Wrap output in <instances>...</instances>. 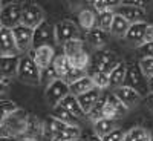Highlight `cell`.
Segmentation results:
<instances>
[{
    "mask_svg": "<svg viewBox=\"0 0 153 141\" xmlns=\"http://www.w3.org/2000/svg\"><path fill=\"white\" fill-rule=\"evenodd\" d=\"M11 83V78H6V77H2V92H5V87H8Z\"/></svg>",
    "mask_w": 153,
    "mask_h": 141,
    "instance_id": "46",
    "label": "cell"
},
{
    "mask_svg": "<svg viewBox=\"0 0 153 141\" xmlns=\"http://www.w3.org/2000/svg\"><path fill=\"white\" fill-rule=\"evenodd\" d=\"M45 22V12L37 3H25L22 12V25L31 29H37Z\"/></svg>",
    "mask_w": 153,
    "mask_h": 141,
    "instance_id": "5",
    "label": "cell"
},
{
    "mask_svg": "<svg viewBox=\"0 0 153 141\" xmlns=\"http://www.w3.org/2000/svg\"><path fill=\"white\" fill-rule=\"evenodd\" d=\"M124 141H149V131L141 126L132 127L129 132H126Z\"/></svg>",
    "mask_w": 153,
    "mask_h": 141,
    "instance_id": "29",
    "label": "cell"
},
{
    "mask_svg": "<svg viewBox=\"0 0 153 141\" xmlns=\"http://www.w3.org/2000/svg\"><path fill=\"white\" fill-rule=\"evenodd\" d=\"M138 52L143 57H152L153 58V43H144L141 48H138Z\"/></svg>",
    "mask_w": 153,
    "mask_h": 141,
    "instance_id": "41",
    "label": "cell"
},
{
    "mask_svg": "<svg viewBox=\"0 0 153 141\" xmlns=\"http://www.w3.org/2000/svg\"><path fill=\"white\" fill-rule=\"evenodd\" d=\"M104 103H106V98H104V100H103V98H100V101L92 107V110L87 113L89 120L98 121V120H101V118H104V115H103V112H104Z\"/></svg>",
    "mask_w": 153,
    "mask_h": 141,
    "instance_id": "37",
    "label": "cell"
},
{
    "mask_svg": "<svg viewBox=\"0 0 153 141\" xmlns=\"http://www.w3.org/2000/svg\"><path fill=\"white\" fill-rule=\"evenodd\" d=\"M52 65L60 77V80H63L65 77L68 75V72L72 69V65H71V60L65 55V54H61V55H57L52 61Z\"/></svg>",
    "mask_w": 153,
    "mask_h": 141,
    "instance_id": "27",
    "label": "cell"
},
{
    "mask_svg": "<svg viewBox=\"0 0 153 141\" xmlns=\"http://www.w3.org/2000/svg\"><path fill=\"white\" fill-rule=\"evenodd\" d=\"M97 14L92 11V9H83L78 16V20H80V26L84 29V31H91L94 28H97Z\"/></svg>",
    "mask_w": 153,
    "mask_h": 141,
    "instance_id": "26",
    "label": "cell"
},
{
    "mask_svg": "<svg viewBox=\"0 0 153 141\" xmlns=\"http://www.w3.org/2000/svg\"><path fill=\"white\" fill-rule=\"evenodd\" d=\"M149 141H153V129L149 131Z\"/></svg>",
    "mask_w": 153,
    "mask_h": 141,
    "instance_id": "49",
    "label": "cell"
},
{
    "mask_svg": "<svg viewBox=\"0 0 153 141\" xmlns=\"http://www.w3.org/2000/svg\"><path fill=\"white\" fill-rule=\"evenodd\" d=\"M86 42L91 45L92 48H97L98 51L101 48H104L109 43V32L101 31L100 28H94L91 31H87L86 34Z\"/></svg>",
    "mask_w": 153,
    "mask_h": 141,
    "instance_id": "19",
    "label": "cell"
},
{
    "mask_svg": "<svg viewBox=\"0 0 153 141\" xmlns=\"http://www.w3.org/2000/svg\"><path fill=\"white\" fill-rule=\"evenodd\" d=\"M60 106H63L66 110H69L74 117H76L78 120H84V118L87 117V115L83 112L80 103H78V98H76L75 95H72V94H68L65 98H63V100L60 101Z\"/></svg>",
    "mask_w": 153,
    "mask_h": 141,
    "instance_id": "20",
    "label": "cell"
},
{
    "mask_svg": "<svg viewBox=\"0 0 153 141\" xmlns=\"http://www.w3.org/2000/svg\"><path fill=\"white\" fill-rule=\"evenodd\" d=\"M57 80H60V77H58V74H57L54 65H51V66H48L45 71H42V84H45L46 87H48L49 84H52L54 81H57Z\"/></svg>",
    "mask_w": 153,
    "mask_h": 141,
    "instance_id": "36",
    "label": "cell"
},
{
    "mask_svg": "<svg viewBox=\"0 0 153 141\" xmlns=\"http://www.w3.org/2000/svg\"><path fill=\"white\" fill-rule=\"evenodd\" d=\"M115 120H107V118H101L98 121H94V135L103 138L107 134H110L115 129Z\"/></svg>",
    "mask_w": 153,
    "mask_h": 141,
    "instance_id": "25",
    "label": "cell"
},
{
    "mask_svg": "<svg viewBox=\"0 0 153 141\" xmlns=\"http://www.w3.org/2000/svg\"><path fill=\"white\" fill-rule=\"evenodd\" d=\"M113 17H115V11H106L101 12L97 17V28H100L101 31L109 32L110 34V28L113 23Z\"/></svg>",
    "mask_w": 153,
    "mask_h": 141,
    "instance_id": "28",
    "label": "cell"
},
{
    "mask_svg": "<svg viewBox=\"0 0 153 141\" xmlns=\"http://www.w3.org/2000/svg\"><path fill=\"white\" fill-rule=\"evenodd\" d=\"M124 135H126V132L121 129V127H115L110 134H107L101 140L103 141H124Z\"/></svg>",
    "mask_w": 153,
    "mask_h": 141,
    "instance_id": "40",
    "label": "cell"
},
{
    "mask_svg": "<svg viewBox=\"0 0 153 141\" xmlns=\"http://www.w3.org/2000/svg\"><path fill=\"white\" fill-rule=\"evenodd\" d=\"M92 5L98 14H101L106 11H115L121 5V2H118V0H95V2H92Z\"/></svg>",
    "mask_w": 153,
    "mask_h": 141,
    "instance_id": "32",
    "label": "cell"
},
{
    "mask_svg": "<svg viewBox=\"0 0 153 141\" xmlns=\"http://www.w3.org/2000/svg\"><path fill=\"white\" fill-rule=\"evenodd\" d=\"M124 5H130V6H138V8H144V2H139V0H124Z\"/></svg>",
    "mask_w": 153,
    "mask_h": 141,
    "instance_id": "44",
    "label": "cell"
},
{
    "mask_svg": "<svg viewBox=\"0 0 153 141\" xmlns=\"http://www.w3.org/2000/svg\"><path fill=\"white\" fill-rule=\"evenodd\" d=\"M147 86L150 89V92H153V77H150V78L147 80Z\"/></svg>",
    "mask_w": 153,
    "mask_h": 141,
    "instance_id": "48",
    "label": "cell"
},
{
    "mask_svg": "<svg viewBox=\"0 0 153 141\" xmlns=\"http://www.w3.org/2000/svg\"><path fill=\"white\" fill-rule=\"evenodd\" d=\"M86 75H89L87 71H83V69H78V68H74V66H72V69L68 72V75L65 77V78H63V81H65V83L69 86V84L75 83L76 80L83 78V77H86Z\"/></svg>",
    "mask_w": 153,
    "mask_h": 141,
    "instance_id": "38",
    "label": "cell"
},
{
    "mask_svg": "<svg viewBox=\"0 0 153 141\" xmlns=\"http://www.w3.org/2000/svg\"><path fill=\"white\" fill-rule=\"evenodd\" d=\"M55 42V31L54 26L45 20L37 29H34V42H32V49L42 48V46H52Z\"/></svg>",
    "mask_w": 153,
    "mask_h": 141,
    "instance_id": "7",
    "label": "cell"
},
{
    "mask_svg": "<svg viewBox=\"0 0 153 141\" xmlns=\"http://www.w3.org/2000/svg\"><path fill=\"white\" fill-rule=\"evenodd\" d=\"M120 61V58L117 57V54L112 51H106V49H100L91 57V66L92 71H101V72H107L110 74V71L117 66V63Z\"/></svg>",
    "mask_w": 153,
    "mask_h": 141,
    "instance_id": "4",
    "label": "cell"
},
{
    "mask_svg": "<svg viewBox=\"0 0 153 141\" xmlns=\"http://www.w3.org/2000/svg\"><path fill=\"white\" fill-rule=\"evenodd\" d=\"M69 60H71V65L74 68H78V69H83V71H86L89 66H91V55H89L86 51L71 57Z\"/></svg>",
    "mask_w": 153,
    "mask_h": 141,
    "instance_id": "33",
    "label": "cell"
},
{
    "mask_svg": "<svg viewBox=\"0 0 153 141\" xmlns=\"http://www.w3.org/2000/svg\"><path fill=\"white\" fill-rule=\"evenodd\" d=\"M22 12H23V5L12 2L8 5L2 6V12H0V23L2 28L8 29H16L17 26L22 25Z\"/></svg>",
    "mask_w": 153,
    "mask_h": 141,
    "instance_id": "3",
    "label": "cell"
},
{
    "mask_svg": "<svg viewBox=\"0 0 153 141\" xmlns=\"http://www.w3.org/2000/svg\"><path fill=\"white\" fill-rule=\"evenodd\" d=\"M32 57H34V60L37 63V66L42 71H45L48 66L52 65V61L55 58L54 48L52 46H42V48L32 49Z\"/></svg>",
    "mask_w": 153,
    "mask_h": 141,
    "instance_id": "15",
    "label": "cell"
},
{
    "mask_svg": "<svg viewBox=\"0 0 153 141\" xmlns=\"http://www.w3.org/2000/svg\"><path fill=\"white\" fill-rule=\"evenodd\" d=\"M19 110V106L14 103V101H11V100H2L0 101V121H3L5 118H8L9 115H12L14 112H17Z\"/></svg>",
    "mask_w": 153,
    "mask_h": 141,
    "instance_id": "35",
    "label": "cell"
},
{
    "mask_svg": "<svg viewBox=\"0 0 153 141\" xmlns=\"http://www.w3.org/2000/svg\"><path fill=\"white\" fill-rule=\"evenodd\" d=\"M91 77H92V80H94V84H95V87L101 89V91L110 86V78H109V74H107V72H101V71H92Z\"/></svg>",
    "mask_w": 153,
    "mask_h": 141,
    "instance_id": "34",
    "label": "cell"
},
{
    "mask_svg": "<svg viewBox=\"0 0 153 141\" xmlns=\"http://www.w3.org/2000/svg\"><path fill=\"white\" fill-rule=\"evenodd\" d=\"M147 25H149V23H146V22L130 25L129 31H127V34H126V37H124L126 42H127V45H130V46H133V48H136V49L141 48V46L144 45V35H146Z\"/></svg>",
    "mask_w": 153,
    "mask_h": 141,
    "instance_id": "14",
    "label": "cell"
},
{
    "mask_svg": "<svg viewBox=\"0 0 153 141\" xmlns=\"http://www.w3.org/2000/svg\"><path fill=\"white\" fill-rule=\"evenodd\" d=\"M94 87H95V84H94L92 77H91V75H86V77H83V78L76 80L75 83L69 84V92H71L72 95H75V97H78V95H81V94H84V92L92 91Z\"/></svg>",
    "mask_w": 153,
    "mask_h": 141,
    "instance_id": "21",
    "label": "cell"
},
{
    "mask_svg": "<svg viewBox=\"0 0 153 141\" xmlns=\"http://www.w3.org/2000/svg\"><path fill=\"white\" fill-rule=\"evenodd\" d=\"M52 117H55V118H58V120H61L63 123H66V124H71V126H80V120L76 118V117H74V115L69 112V110H66L63 106H55V107H52Z\"/></svg>",
    "mask_w": 153,
    "mask_h": 141,
    "instance_id": "24",
    "label": "cell"
},
{
    "mask_svg": "<svg viewBox=\"0 0 153 141\" xmlns=\"http://www.w3.org/2000/svg\"><path fill=\"white\" fill-rule=\"evenodd\" d=\"M86 141H103V140H101L100 137H97V135H91V137H89Z\"/></svg>",
    "mask_w": 153,
    "mask_h": 141,
    "instance_id": "47",
    "label": "cell"
},
{
    "mask_svg": "<svg viewBox=\"0 0 153 141\" xmlns=\"http://www.w3.org/2000/svg\"><path fill=\"white\" fill-rule=\"evenodd\" d=\"M0 141H20V138L16 135H2L0 137Z\"/></svg>",
    "mask_w": 153,
    "mask_h": 141,
    "instance_id": "45",
    "label": "cell"
},
{
    "mask_svg": "<svg viewBox=\"0 0 153 141\" xmlns=\"http://www.w3.org/2000/svg\"><path fill=\"white\" fill-rule=\"evenodd\" d=\"M144 43H153V25H147L146 35H144Z\"/></svg>",
    "mask_w": 153,
    "mask_h": 141,
    "instance_id": "42",
    "label": "cell"
},
{
    "mask_svg": "<svg viewBox=\"0 0 153 141\" xmlns=\"http://www.w3.org/2000/svg\"><path fill=\"white\" fill-rule=\"evenodd\" d=\"M0 38H2V43H0V52H2V57H16V55H20L12 29L2 28V29H0Z\"/></svg>",
    "mask_w": 153,
    "mask_h": 141,
    "instance_id": "12",
    "label": "cell"
},
{
    "mask_svg": "<svg viewBox=\"0 0 153 141\" xmlns=\"http://www.w3.org/2000/svg\"><path fill=\"white\" fill-rule=\"evenodd\" d=\"M130 28V23L127 22L126 19H123L121 16L115 14L113 17V23H112V28H110V34L113 37H118V38H124L127 31Z\"/></svg>",
    "mask_w": 153,
    "mask_h": 141,
    "instance_id": "23",
    "label": "cell"
},
{
    "mask_svg": "<svg viewBox=\"0 0 153 141\" xmlns=\"http://www.w3.org/2000/svg\"><path fill=\"white\" fill-rule=\"evenodd\" d=\"M144 75L141 72V68H139L138 63H130L127 65L126 69V78H124V84L127 87H132L135 91H138L139 94L144 92Z\"/></svg>",
    "mask_w": 153,
    "mask_h": 141,
    "instance_id": "9",
    "label": "cell"
},
{
    "mask_svg": "<svg viewBox=\"0 0 153 141\" xmlns=\"http://www.w3.org/2000/svg\"><path fill=\"white\" fill-rule=\"evenodd\" d=\"M112 94L117 95L129 110L133 109L135 106H138V103L141 101V94H139L138 91H135V89H132V87H127V86L115 87Z\"/></svg>",
    "mask_w": 153,
    "mask_h": 141,
    "instance_id": "13",
    "label": "cell"
},
{
    "mask_svg": "<svg viewBox=\"0 0 153 141\" xmlns=\"http://www.w3.org/2000/svg\"><path fill=\"white\" fill-rule=\"evenodd\" d=\"M75 141H81V138H80V140H75Z\"/></svg>",
    "mask_w": 153,
    "mask_h": 141,
    "instance_id": "50",
    "label": "cell"
},
{
    "mask_svg": "<svg viewBox=\"0 0 153 141\" xmlns=\"http://www.w3.org/2000/svg\"><path fill=\"white\" fill-rule=\"evenodd\" d=\"M126 69H127V65L123 61V60H120L118 63H117V66H115L112 71H110V74H109V78H110V87H120V86H123L124 84V78H126Z\"/></svg>",
    "mask_w": 153,
    "mask_h": 141,
    "instance_id": "22",
    "label": "cell"
},
{
    "mask_svg": "<svg viewBox=\"0 0 153 141\" xmlns=\"http://www.w3.org/2000/svg\"><path fill=\"white\" fill-rule=\"evenodd\" d=\"M63 48H65V52H63V54H65L68 58H71V57H74V55H76V54L83 52V51H86V49H84V43H83L81 38L71 40V42H68Z\"/></svg>",
    "mask_w": 153,
    "mask_h": 141,
    "instance_id": "31",
    "label": "cell"
},
{
    "mask_svg": "<svg viewBox=\"0 0 153 141\" xmlns=\"http://www.w3.org/2000/svg\"><path fill=\"white\" fill-rule=\"evenodd\" d=\"M144 104H146V107H147L150 112H153V92H150V94L146 95V98H144Z\"/></svg>",
    "mask_w": 153,
    "mask_h": 141,
    "instance_id": "43",
    "label": "cell"
},
{
    "mask_svg": "<svg viewBox=\"0 0 153 141\" xmlns=\"http://www.w3.org/2000/svg\"><path fill=\"white\" fill-rule=\"evenodd\" d=\"M28 120L29 113L23 109H19L17 112H14L2 121V135H16V137L25 135L28 127Z\"/></svg>",
    "mask_w": 153,
    "mask_h": 141,
    "instance_id": "2",
    "label": "cell"
},
{
    "mask_svg": "<svg viewBox=\"0 0 153 141\" xmlns=\"http://www.w3.org/2000/svg\"><path fill=\"white\" fill-rule=\"evenodd\" d=\"M17 78L22 83L29 84V86L42 84V69L37 66V63H35V60L31 54L29 55H22Z\"/></svg>",
    "mask_w": 153,
    "mask_h": 141,
    "instance_id": "1",
    "label": "cell"
},
{
    "mask_svg": "<svg viewBox=\"0 0 153 141\" xmlns=\"http://www.w3.org/2000/svg\"><path fill=\"white\" fill-rule=\"evenodd\" d=\"M76 98H78V103H80V106H81L83 112L87 115L89 112L92 110V107H94V106L98 103V101H100V98H101V89L94 87L92 91L84 92V94L78 95Z\"/></svg>",
    "mask_w": 153,
    "mask_h": 141,
    "instance_id": "17",
    "label": "cell"
},
{
    "mask_svg": "<svg viewBox=\"0 0 153 141\" xmlns=\"http://www.w3.org/2000/svg\"><path fill=\"white\" fill-rule=\"evenodd\" d=\"M45 132V123H42L35 115H29L28 120V127L26 132H25V138L26 140H32V141H40Z\"/></svg>",
    "mask_w": 153,
    "mask_h": 141,
    "instance_id": "18",
    "label": "cell"
},
{
    "mask_svg": "<svg viewBox=\"0 0 153 141\" xmlns=\"http://www.w3.org/2000/svg\"><path fill=\"white\" fill-rule=\"evenodd\" d=\"M16 37V43H17V49L20 54H26L32 49V42H34V29L26 28L20 25L16 29H12Z\"/></svg>",
    "mask_w": 153,
    "mask_h": 141,
    "instance_id": "10",
    "label": "cell"
},
{
    "mask_svg": "<svg viewBox=\"0 0 153 141\" xmlns=\"http://www.w3.org/2000/svg\"><path fill=\"white\" fill-rule=\"evenodd\" d=\"M138 65L141 68V72L144 77H147V78L153 77V58L152 57H141Z\"/></svg>",
    "mask_w": 153,
    "mask_h": 141,
    "instance_id": "39",
    "label": "cell"
},
{
    "mask_svg": "<svg viewBox=\"0 0 153 141\" xmlns=\"http://www.w3.org/2000/svg\"><path fill=\"white\" fill-rule=\"evenodd\" d=\"M106 103H107V104H110V106L113 107V110L117 112V115H118V118L126 117L127 112H129V109H127V107L124 106V103H123V101H121L117 95H115V94H110V95H107V97H106Z\"/></svg>",
    "mask_w": 153,
    "mask_h": 141,
    "instance_id": "30",
    "label": "cell"
},
{
    "mask_svg": "<svg viewBox=\"0 0 153 141\" xmlns=\"http://www.w3.org/2000/svg\"><path fill=\"white\" fill-rule=\"evenodd\" d=\"M115 14H118L123 19H126L130 25H133V23H143V22H146V17H147L144 8L124 5L123 2H121V5L117 9H115Z\"/></svg>",
    "mask_w": 153,
    "mask_h": 141,
    "instance_id": "11",
    "label": "cell"
},
{
    "mask_svg": "<svg viewBox=\"0 0 153 141\" xmlns=\"http://www.w3.org/2000/svg\"><path fill=\"white\" fill-rule=\"evenodd\" d=\"M54 31H55V42L58 45H61V46H65L71 40L80 38L78 26H76L74 22H71V20H61V22H58L54 26Z\"/></svg>",
    "mask_w": 153,
    "mask_h": 141,
    "instance_id": "6",
    "label": "cell"
},
{
    "mask_svg": "<svg viewBox=\"0 0 153 141\" xmlns=\"http://www.w3.org/2000/svg\"><path fill=\"white\" fill-rule=\"evenodd\" d=\"M20 58H22V55L2 57L0 58V74H2V77H6V78L17 77L19 66H20Z\"/></svg>",
    "mask_w": 153,
    "mask_h": 141,
    "instance_id": "16",
    "label": "cell"
},
{
    "mask_svg": "<svg viewBox=\"0 0 153 141\" xmlns=\"http://www.w3.org/2000/svg\"><path fill=\"white\" fill-rule=\"evenodd\" d=\"M69 92V86L63 81V80H57L54 81L52 84H49L46 87V92H45V100L46 103L51 106V107H55L60 104V101L65 98Z\"/></svg>",
    "mask_w": 153,
    "mask_h": 141,
    "instance_id": "8",
    "label": "cell"
}]
</instances>
